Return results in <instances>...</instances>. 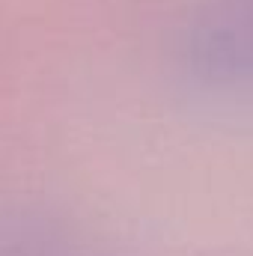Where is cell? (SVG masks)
<instances>
[{
    "label": "cell",
    "instance_id": "cell-1",
    "mask_svg": "<svg viewBox=\"0 0 253 256\" xmlns=\"http://www.w3.org/2000/svg\"><path fill=\"white\" fill-rule=\"evenodd\" d=\"M179 60L212 86L253 84V0H202L182 33Z\"/></svg>",
    "mask_w": 253,
    "mask_h": 256
}]
</instances>
